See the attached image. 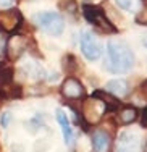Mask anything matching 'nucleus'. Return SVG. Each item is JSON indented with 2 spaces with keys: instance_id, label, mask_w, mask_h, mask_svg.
Masks as SVG:
<instances>
[{
  "instance_id": "obj_1",
  "label": "nucleus",
  "mask_w": 147,
  "mask_h": 152,
  "mask_svg": "<svg viewBox=\"0 0 147 152\" xmlns=\"http://www.w3.org/2000/svg\"><path fill=\"white\" fill-rule=\"evenodd\" d=\"M108 68L115 73H128L134 66V53L123 39H110L107 44Z\"/></svg>"
},
{
  "instance_id": "obj_2",
  "label": "nucleus",
  "mask_w": 147,
  "mask_h": 152,
  "mask_svg": "<svg viewBox=\"0 0 147 152\" xmlns=\"http://www.w3.org/2000/svg\"><path fill=\"white\" fill-rule=\"evenodd\" d=\"M82 15H84L86 21L89 24L94 26V29L105 32V34H115L116 32V26L107 18V13L102 7L86 3V5H82Z\"/></svg>"
},
{
  "instance_id": "obj_3",
  "label": "nucleus",
  "mask_w": 147,
  "mask_h": 152,
  "mask_svg": "<svg viewBox=\"0 0 147 152\" xmlns=\"http://www.w3.org/2000/svg\"><path fill=\"white\" fill-rule=\"evenodd\" d=\"M36 21L44 31H47L52 36H60L65 31V21L60 13L52 12V10H45V12H39L36 15Z\"/></svg>"
},
{
  "instance_id": "obj_4",
  "label": "nucleus",
  "mask_w": 147,
  "mask_h": 152,
  "mask_svg": "<svg viewBox=\"0 0 147 152\" xmlns=\"http://www.w3.org/2000/svg\"><path fill=\"white\" fill-rule=\"evenodd\" d=\"M79 47H81L82 55H84L89 61H95L102 57V45H100L99 39L89 31H86L81 34Z\"/></svg>"
},
{
  "instance_id": "obj_5",
  "label": "nucleus",
  "mask_w": 147,
  "mask_h": 152,
  "mask_svg": "<svg viewBox=\"0 0 147 152\" xmlns=\"http://www.w3.org/2000/svg\"><path fill=\"white\" fill-rule=\"evenodd\" d=\"M23 24V15L18 8L0 10V29L3 32H15Z\"/></svg>"
},
{
  "instance_id": "obj_6",
  "label": "nucleus",
  "mask_w": 147,
  "mask_h": 152,
  "mask_svg": "<svg viewBox=\"0 0 147 152\" xmlns=\"http://www.w3.org/2000/svg\"><path fill=\"white\" fill-rule=\"evenodd\" d=\"M28 47V39L23 34H13L7 39L5 47V57L8 60H16L23 55V52Z\"/></svg>"
},
{
  "instance_id": "obj_7",
  "label": "nucleus",
  "mask_w": 147,
  "mask_h": 152,
  "mask_svg": "<svg viewBox=\"0 0 147 152\" xmlns=\"http://www.w3.org/2000/svg\"><path fill=\"white\" fill-rule=\"evenodd\" d=\"M118 147L120 152H138L139 151V136L136 131L124 129L118 136Z\"/></svg>"
},
{
  "instance_id": "obj_8",
  "label": "nucleus",
  "mask_w": 147,
  "mask_h": 152,
  "mask_svg": "<svg viewBox=\"0 0 147 152\" xmlns=\"http://www.w3.org/2000/svg\"><path fill=\"white\" fill-rule=\"evenodd\" d=\"M62 94L66 99H81V97H84V88H82L81 81L78 78L68 76L65 81H63Z\"/></svg>"
},
{
  "instance_id": "obj_9",
  "label": "nucleus",
  "mask_w": 147,
  "mask_h": 152,
  "mask_svg": "<svg viewBox=\"0 0 147 152\" xmlns=\"http://www.w3.org/2000/svg\"><path fill=\"white\" fill-rule=\"evenodd\" d=\"M110 146V137L105 131L102 129H97L94 131V134L91 137V147L94 152H105Z\"/></svg>"
},
{
  "instance_id": "obj_10",
  "label": "nucleus",
  "mask_w": 147,
  "mask_h": 152,
  "mask_svg": "<svg viewBox=\"0 0 147 152\" xmlns=\"http://www.w3.org/2000/svg\"><path fill=\"white\" fill-rule=\"evenodd\" d=\"M94 99H99L100 102L105 105V110L107 112H116L120 108V99H115V96L112 94H107V91H94L92 94Z\"/></svg>"
},
{
  "instance_id": "obj_11",
  "label": "nucleus",
  "mask_w": 147,
  "mask_h": 152,
  "mask_svg": "<svg viewBox=\"0 0 147 152\" xmlns=\"http://www.w3.org/2000/svg\"><path fill=\"white\" fill-rule=\"evenodd\" d=\"M57 120H58V125H60V128H62L65 144H66V146H71V144H73V129H71L70 120H68V117L65 115V112H63V110L57 112Z\"/></svg>"
},
{
  "instance_id": "obj_12",
  "label": "nucleus",
  "mask_w": 147,
  "mask_h": 152,
  "mask_svg": "<svg viewBox=\"0 0 147 152\" xmlns=\"http://www.w3.org/2000/svg\"><path fill=\"white\" fill-rule=\"evenodd\" d=\"M107 91L116 97H123L128 92V84L124 79H112L107 83Z\"/></svg>"
},
{
  "instance_id": "obj_13",
  "label": "nucleus",
  "mask_w": 147,
  "mask_h": 152,
  "mask_svg": "<svg viewBox=\"0 0 147 152\" xmlns=\"http://www.w3.org/2000/svg\"><path fill=\"white\" fill-rule=\"evenodd\" d=\"M138 117H139V112H138V108L132 107V105L123 107L121 110H118V120H120V123H123V125H130Z\"/></svg>"
},
{
  "instance_id": "obj_14",
  "label": "nucleus",
  "mask_w": 147,
  "mask_h": 152,
  "mask_svg": "<svg viewBox=\"0 0 147 152\" xmlns=\"http://www.w3.org/2000/svg\"><path fill=\"white\" fill-rule=\"evenodd\" d=\"M23 70L28 73V76L33 79H42L45 78V70L37 63V61H28L23 65Z\"/></svg>"
},
{
  "instance_id": "obj_15",
  "label": "nucleus",
  "mask_w": 147,
  "mask_h": 152,
  "mask_svg": "<svg viewBox=\"0 0 147 152\" xmlns=\"http://www.w3.org/2000/svg\"><path fill=\"white\" fill-rule=\"evenodd\" d=\"M13 78H15V71L10 65H7L5 61H0V86L5 88V86H10L13 83Z\"/></svg>"
},
{
  "instance_id": "obj_16",
  "label": "nucleus",
  "mask_w": 147,
  "mask_h": 152,
  "mask_svg": "<svg viewBox=\"0 0 147 152\" xmlns=\"http://www.w3.org/2000/svg\"><path fill=\"white\" fill-rule=\"evenodd\" d=\"M118 7L124 12H130V13H138L139 10L142 8V2L141 0H115Z\"/></svg>"
},
{
  "instance_id": "obj_17",
  "label": "nucleus",
  "mask_w": 147,
  "mask_h": 152,
  "mask_svg": "<svg viewBox=\"0 0 147 152\" xmlns=\"http://www.w3.org/2000/svg\"><path fill=\"white\" fill-rule=\"evenodd\" d=\"M63 70L68 71V73H71V71L76 68V60H74V57L71 55V53H68V55L63 57Z\"/></svg>"
},
{
  "instance_id": "obj_18",
  "label": "nucleus",
  "mask_w": 147,
  "mask_h": 152,
  "mask_svg": "<svg viewBox=\"0 0 147 152\" xmlns=\"http://www.w3.org/2000/svg\"><path fill=\"white\" fill-rule=\"evenodd\" d=\"M136 23L142 24V26H147V5L136 13Z\"/></svg>"
},
{
  "instance_id": "obj_19",
  "label": "nucleus",
  "mask_w": 147,
  "mask_h": 152,
  "mask_svg": "<svg viewBox=\"0 0 147 152\" xmlns=\"http://www.w3.org/2000/svg\"><path fill=\"white\" fill-rule=\"evenodd\" d=\"M60 7H65V12H68V13H76L78 12V3L74 2V0H65V2H60Z\"/></svg>"
},
{
  "instance_id": "obj_20",
  "label": "nucleus",
  "mask_w": 147,
  "mask_h": 152,
  "mask_svg": "<svg viewBox=\"0 0 147 152\" xmlns=\"http://www.w3.org/2000/svg\"><path fill=\"white\" fill-rule=\"evenodd\" d=\"M10 120H12V113H10V112H3V113L0 115V125H2L3 128H8Z\"/></svg>"
},
{
  "instance_id": "obj_21",
  "label": "nucleus",
  "mask_w": 147,
  "mask_h": 152,
  "mask_svg": "<svg viewBox=\"0 0 147 152\" xmlns=\"http://www.w3.org/2000/svg\"><path fill=\"white\" fill-rule=\"evenodd\" d=\"M7 32L0 29V55H5V47H7Z\"/></svg>"
},
{
  "instance_id": "obj_22",
  "label": "nucleus",
  "mask_w": 147,
  "mask_h": 152,
  "mask_svg": "<svg viewBox=\"0 0 147 152\" xmlns=\"http://www.w3.org/2000/svg\"><path fill=\"white\" fill-rule=\"evenodd\" d=\"M141 125L147 128V105L144 107V110H142V115H141Z\"/></svg>"
},
{
  "instance_id": "obj_23",
  "label": "nucleus",
  "mask_w": 147,
  "mask_h": 152,
  "mask_svg": "<svg viewBox=\"0 0 147 152\" xmlns=\"http://www.w3.org/2000/svg\"><path fill=\"white\" fill-rule=\"evenodd\" d=\"M13 0H0V7H12Z\"/></svg>"
},
{
  "instance_id": "obj_24",
  "label": "nucleus",
  "mask_w": 147,
  "mask_h": 152,
  "mask_svg": "<svg viewBox=\"0 0 147 152\" xmlns=\"http://www.w3.org/2000/svg\"><path fill=\"white\" fill-rule=\"evenodd\" d=\"M21 149H23V146H20V144H18V146H13V152H23Z\"/></svg>"
},
{
  "instance_id": "obj_25",
  "label": "nucleus",
  "mask_w": 147,
  "mask_h": 152,
  "mask_svg": "<svg viewBox=\"0 0 147 152\" xmlns=\"http://www.w3.org/2000/svg\"><path fill=\"white\" fill-rule=\"evenodd\" d=\"M142 92H144L146 96H147V79H146L144 83H142Z\"/></svg>"
},
{
  "instance_id": "obj_26",
  "label": "nucleus",
  "mask_w": 147,
  "mask_h": 152,
  "mask_svg": "<svg viewBox=\"0 0 147 152\" xmlns=\"http://www.w3.org/2000/svg\"><path fill=\"white\" fill-rule=\"evenodd\" d=\"M142 45H144L146 49H147V34H144V36H142Z\"/></svg>"
}]
</instances>
